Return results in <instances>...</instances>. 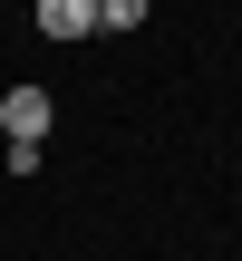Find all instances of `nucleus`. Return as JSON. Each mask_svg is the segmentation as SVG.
<instances>
[{"mask_svg": "<svg viewBox=\"0 0 242 261\" xmlns=\"http://www.w3.org/2000/svg\"><path fill=\"white\" fill-rule=\"evenodd\" d=\"M0 136H10V145H39V136H49V87H10V97H0Z\"/></svg>", "mask_w": 242, "mask_h": 261, "instance_id": "1", "label": "nucleus"}, {"mask_svg": "<svg viewBox=\"0 0 242 261\" xmlns=\"http://www.w3.org/2000/svg\"><path fill=\"white\" fill-rule=\"evenodd\" d=\"M39 39H97V0H39Z\"/></svg>", "mask_w": 242, "mask_h": 261, "instance_id": "2", "label": "nucleus"}, {"mask_svg": "<svg viewBox=\"0 0 242 261\" xmlns=\"http://www.w3.org/2000/svg\"><path fill=\"white\" fill-rule=\"evenodd\" d=\"M146 19V0H97V39H116V29H136Z\"/></svg>", "mask_w": 242, "mask_h": 261, "instance_id": "3", "label": "nucleus"}]
</instances>
